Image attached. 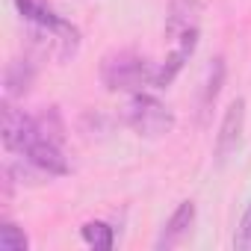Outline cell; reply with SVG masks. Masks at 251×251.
Wrapping results in <instances>:
<instances>
[{
    "label": "cell",
    "mask_w": 251,
    "mask_h": 251,
    "mask_svg": "<svg viewBox=\"0 0 251 251\" xmlns=\"http://www.w3.org/2000/svg\"><path fill=\"white\" fill-rule=\"evenodd\" d=\"M233 248H236V251H251V201H248V207L242 210V219H239V225H236Z\"/></svg>",
    "instance_id": "5bb4252c"
},
{
    "label": "cell",
    "mask_w": 251,
    "mask_h": 251,
    "mask_svg": "<svg viewBox=\"0 0 251 251\" xmlns=\"http://www.w3.org/2000/svg\"><path fill=\"white\" fill-rule=\"evenodd\" d=\"M36 83V65L30 59H12L3 71V92L9 100L24 98Z\"/></svg>",
    "instance_id": "30bf717a"
},
{
    "label": "cell",
    "mask_w": 251,
    "mask_h": 251,
    "mask_svg": "<svg viewBox=\"0 0 251 251\" xmlns=\"http://www.w3.org/2000/svg\"><path fill=\"white\" fill-rule=\"evenodd\" d=\"M245 98H233L230 106L225 109V118L219 124V133H216V163H227L239 142H242V130H245Z\"/></svg>",
    "instance_id": "277c9868"
},
{
    "label": "cell",
    "mask_w": 251,
    "mask_h": 251,
    "mask_svg": "<svg viewBox=\"0 0 251 251\" xmlns=\"http://www.w3.org/2000/svg\"><path fill=\"white\" fill-rule=\"evenodd\" d=\"M225 74H227V65H225V56H216L210 65H207V74H204V83H201V95H198V118L201 124H207L219 95H222V86H225Z\"/></svg>",
    "instance_id": "9c48e42d"
},
{
    "label": "cell",
    "mask_w": 251,
    "mask_h": 251,
    "mask_svg": "<svg viewBox=\"0 0 251 251\" xmlns=\"http://www.w3.org/2000/svg\"><path fill=\"white\" fill-rule=\"evenodd\" d=\"M201 0H172L169 3V15H166V36L172 42H177L183 33L198 30L201 24Z\"/></svg>",
    "instance_id": "52a82bcc"
},
{
    "label": "cell",
    "mask_w": 251,
    "mask_h": 251,
    "mask_svg": "<svg viewBox=\"0 0 251 251\" xmlns=\"http://www.w3.org/2000/svg\"><path fill=\"white\" fill-rule=\"evenodd\" d=\"M24 160H30V163H33L36 169H42L48 177H62V175H68V160H65V154H62V145L53 142V139H48V136H42V133H39V139L27 148Z\"/></svg>",
    "instance_id": "5b68a950"
},
{
    "label": "cell",
    "mask_w": 251,
    "mask_h": 251,
    "mask_svg": "<svg viewBox=\"0 0 251 251\" xmlns=\"http://www.w3.org/2000/svg\"><path fill=\"white\" fill-rule=\"evenodd\" d=\"M3 148L12 154H27V148L39 139V124L36 115H27L24 109L12 106V100H3Z\"/></svg>",
    "instance_id": "3957f363"
},
{
    "label": "cell",
    "mask_w": 251,
    "mask_h": 251,
    "mask_svg": "<svg viewBox=\"0 0 251 251\" xmlns=\"http://www.w3.org/2000/svg\"><path fill=\"white\" fill-rule=\"evenodd\" d=\"M0 248H3V251H27L30 239H27V233L15 222H3V225H0Z\"/></svg>",
    "instance_id": "4fadbf2b"
},
{
    "label": "cell",
    "mask_w": 251,
    "mask_h": 251,
    "mask_svg": "<svg viewBox=\"0 0 251 251\" xmlns=\"http://www.w3.org/2000/svg\"><path fill=\"white\" fill-rule=\"evenodd\" d=\"M192 225H195V204H192V201H180L177 210L169 216L166 227H163L160 236H157V251H169V248L180 245V242L189 236Z\"/></svg>",
    "instance_id": "ba28073f"
},
{
    "label": "cell",
    "mask_w": 251,
    "mask_h": 251,
    "mask_svg": "<svg viewBox=\"0 0 251 251\" xmlns=\"http://www.w3.org/2000/svg\"><path fill=\"white\" fill-rule=\"evenodd\" d=\"M124 121L130 124V130L145 136V139H160L166 133H172L175 127V112L154 95L136 92L130 98V103L124 106Z\"/></svg>",
    "instance_id": "7a4b0ae2"
},
{
    "label": "cell",
    "mask_w": 251,
    "mask_h": 251,
    "mask_svg": "<svg viewBox=\"0 0 251 251\" xmlns=\"http://www.w3.org/2000/svg\"><path fill=\"white\" fill-rule=\"evenodd\" d=\"M36 124H39V133H42V136H48V139H53V142L62 145L65 124H62V118H59V112H56L53 106L45 109V112H39V115H36Z\"/></svg>",
    "instance_id": "7c38bea8"
},
{
    "label": "cell",
    "mask_w": 251,
    "mask_h": 251,
    "mask_svg": "<svg viewBox=\"0 0 251 251\" xmlns=\"http://www.w3.org/2000/svg\"><path fill=\"white\" fill-rule=\"evenodd\" d=\"M157 68L136 50H112L100 59V83L109 92H142L145 86H154Z\"/></svg>",
    "instance_id": "6da1fadb"
},
{
    "label": "cell",
    "mask_w": 251,
    "mask_h": 251,
    "mask_svg": "<svg viewBox=\"0 0 251 251\" xmlns=\"http://www.w3.org/2000/svg\"><path fill=\"white\" fill-rule=\"evenodd\" d=\"M195 48H198V30H192V33H183L177 42H175V50L166 56V62L157 68V74H154V89H166V86H172V80L183 71V65L189 62V56L195 53Z\"/></svg>",
    "instance_id": "8992f818"
},
{
    "label": "cell",
    "mask_w": 251,
    "mask_h": 251,
    "mask_svg": "<svg viewBox=\"0 0 251 251\" xmlns=\"http://www.w3.org/2000/svg\"><path fill=\"white\" fill-rule=\"evenodd\" d=\"M80 236H83V242L92 245L95 251H109L112 242H115V233H112V227H109L106 222H86V225L80 227Z\"/></svg>",
    "instance_id": "8fae6325"
}]
</instances>
